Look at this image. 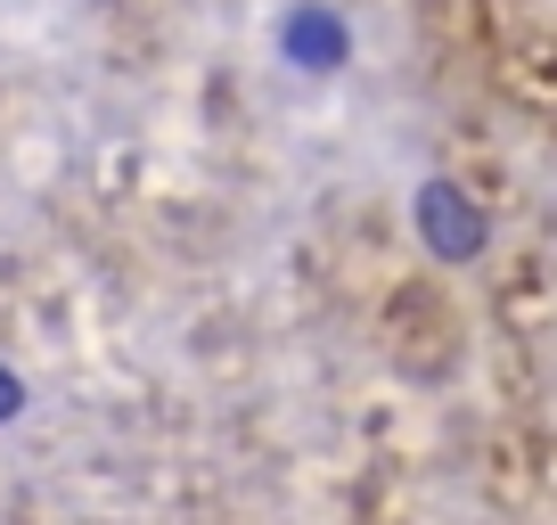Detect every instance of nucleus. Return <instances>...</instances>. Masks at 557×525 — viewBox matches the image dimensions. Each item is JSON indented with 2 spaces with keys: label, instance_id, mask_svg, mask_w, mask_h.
I'll use <instances>...</instances> for the list:
<instances>
[{
  "label": "nucleus",
  "instance_id": "obj_1",
  "mask_svg": "<svg viewBox=\"0 0 557 525\" xmlns=\"http://www.w3.org/2000/svg\"><path fill=\"white\" fill-rule=\"evenodd\" d=\"M418 239L435 246L443 262H475L484 255V213H475L451 181H435V190H418Z\"/></svg>",
  "mask_w": 557,
  "mask_h": 525
},
{
  "label": "nucleus",
  "instance_id": "obj_2",
  "mask_svg": "<svg viewBox=\"0 0 557 525\" xmlns=\"http://www.w3.org/2000/svg\"><path fill=\"white\" fill-rule=\"evenodd\" d=\"M278 41H287V58L296 66H312V74H329V66H345V25H336V9H296V17L278 25Z\"/></svg>",
  "mask_w": 557,
  "mask_h": 525
},
{
  "label": "nucleus",
  "instance_id": "obj_3",
  "mask_svg": "<svg viewBox=\"0 0 557 525\" xmlns=\"http://www.w3.org/2000/svg\"><path fill=\"white\" fill-rule=\"evenodd\" d=\"M17 411H25V386L9 378V369H0V419H17Z\"/></svg>",
  "mask_w": 557,
  "mask_h": 525
}]
</instances>
